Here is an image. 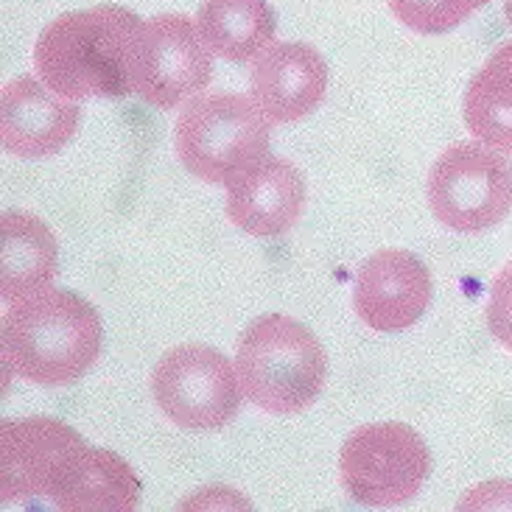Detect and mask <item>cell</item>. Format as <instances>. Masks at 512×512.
Returning <instances> with one entry per match:
<instances>
[{"instance_id": "11", "label": "cell", "mask_w": 512, "mask_h": 512, "mask_svg": "<svg viewBox=\"0 0 512 512\" xmlns=\"http://www.w3.org/2000/svg\"><path fill=\"white\" fill-rule=\"evenodd\" d=\"M305 208V177L289 160L263 154L227 182V219L255 238L286 236Z\"/></svg>"}, {"instance_id": "6", "label": "cell", "mask_w": 512, "mask_h": 512, "mask_svg": "<svg viewBox=\"0 0 512 512\" xmlns=\"http://www.w3.org/2000/svg\"><path fill=\"white\" fill-rule=\"evenodd\" d=\"M431 473L426 440L406 423H370L342 445V487L361 507H401L420 493Z\"/></svg>"}, {"instance_id": "20", "label": "cell", "mask_w": 512, "mask_h": 512, "mask_svg": "<svg viewBox=\"0 0 512 512\" xmlns=\"http://www.w3.org/2000/svg\"><path fill=\"white\" fill-rule=\"evenodd\" d=\"M459 510H512L510 479H490L487 485L473 487L459 501Z\"/></svg>"}, {"instance_id": "9", "label": "cell", "mask_w": 512, "mask_h": 512, "mask_svg": "<svg viewBox=\"0 0 512 512\" xmlns=\"http://www.w3.org/2000/svg\"><path fill=\"white\" fill-rule=\"evenodd\" d=\"M208 42L185 14H157L140 28L135 96L157 110H174L199 96L213 79Z\"/></svg>"}, {"instance_id": "8", "label": "cell", "mask_w": 512, "mask_h": 512, "mask_svg": "<svg viewBox=\"0 0 512 512\" xmlns=\"http://www.w3.org/2000/svg\"><path fill=\"white\" fill-rule=\"evenodd\" d=\"M90 445L56 417H17L0 426V499H54Z\"/></svg>"}, {"instance_id": "14", "label": "cell", "mask_w": 512, "mask_h": 512, "mask_svg": "<svg viewBox=\"0 0 512 512\" xmlns=\"http://www.w3.org/2000/svg\"><path fill=\"white\" fill-rule=\"evenodd\" d=\"M0 294L6 303H20L40 294L56 277V238L40 216L6 210L0 216Z\"/></svg>"}, {"instance_id": "18", "label": "cell", "mask_w": 512, "mask_h": 512, "mask_svg": "<svg viewBox=\"0 0 512 512\" xmlns=\"http://www.w3.org/2000/svg\"><path fill=\"white\" fill-rule=\"evenodd\" d=\"M389 12L417 34H448L490 0H387Z\"/></svg>"}, {"instance_id": "16", "label": "cell", "mask_w": 512, "mask_h": 512, "mask_svg": "<svg viewBox=\"0 0 512 512\" xmlns=\"http://www.w3.org/2000/svg\"><path fill=\"white\" fill-rule=\"evenodd\" d=\"M51 501L65 512H129L138 507L140 479L118 454L87 448L79 468Z\"/></svg>"}, {"instance_id": "17", "label": "cell", "mask_w": 512, "mask_h": 512, "mask_svg": "<svg viewBox=\"0 0 512 512\" xmlns=\"http://www.w3.org/2000/svg\"><path fill=\"white\" fill-rule=\"evenodd\" d=\"M462 112L473 138L512 154V42H504L473 76Z\"/></svg>"}, {"instance_id": "21", "label": "cell", "mask_w": 512, "mask_h": 512, "mask_svg": "<svg viewBox=\"0 0 512 512\" xmlns=\"http://www.w3.org/2000/svg\"><path fill=\"white\" fill-rule=\"evenodd\" d=\"M504 12H507V20H510L512 26V0H504Z\"/></svg>"}, {"instance_id": "12", "label": "cell", "mask_w": 512, "mask_h": 512, "mask_svg": "<svg viewBox=\"0 0 512 512\" xmlns=\"http://www.w3.org/2000/svg\"><path fill=\"white\" fill-rule=\"evenodd\" d=\"M82 124V107L51 93L40 79L17 76L3 84L0 126L3 149L14 157L40 160L62 152Z\"/></svg>"}, {"instance_id": "5", "label": "cell", "mask_w": 512, "mask_h": 512, "mask_svg": "<svg viewBox=\"0 0 512 512\" xmlns=\"http://www.w3.org/2000/svg\"><path fill=\"white\" fill-rule=\"evenodd\" d=\"M426 191L437 222L473 236L512 210V163L482 140H459L434 160Z\"/></svg>"}, {"instance_id": "1", "label": "cell", "mask_w": 512, "mask_h": 512, "mask_svg": "<svg viewBox=\"0 0 512 512\" xmlns=\"http://www.w3.org/2000/svg\"><path fill=\"white\" fill-rule=\"evenodd\" d=\"M140 28L138 14L112 3L59 14L34 45L37 79L70 101L132 96Z\"/></svg>"}, {"instance_id": "7", "label": "cell", "mask_w": 512, "mask_h": 512, "mask_svg": "<svg viewBox=\"0 0 512 512\" xmlns=\"http://www.w3.org/2000/svg\"><path fill=\"white\" fill-rule=\"evenodd\" d=\"M160 412L188 431H219L241 409V381L230 359L208 345H177L152 370Z\"/></svg>"}, {"instance_id": "13", "label": "cell", "mask_w": 512, "mask_h": 512, "mask_svg": "<svg viewBox=\"0 0 512 512\" xmlns=\"http://www.w3.org/2000/svg\"><path fill=\"white\" fill-rule=\"evenodd\" d=\"M328 90V65L305 42H272L255 56L250 96L272 124H294L317 110Z\"/></svg>"}, {"instance_id": "4", "label": "cell", "mask_w": 512, "mask_h": 512, "mask_svg": "<svg viewBox=\"0 0 512 512\" xmlns=\"http://www.w3.org/2000/svg\"><path fill=\"white\" fill-rule=\"evenodd\" d=\"M272 121L252 96L210 93L188 98L174 126L180 163L202 182L227 185L233 174L269 154Z\"/></svg>"}, {"instance_id": "19", "label": "cell", "mask_w": 512, "mask_h": 512, "mask_svg": "<svg viewBox=\"0 0 512 512\" xmlns=\"http://www.w3.org/2000/svg\"><path fill=\"white\" fill-rule=\"evenodd\" d=\"M487 328L499 339L501 347L512 350V261L493 280L487 300Z\"/></svg>"}, {"instance_id": "15", "label": "cell", "mask_w": 512, "mask_h": 512, "mask_svg": "<svg viewBox=\"0 0 512 512\" xmlns=\"http://www.w3.org/2000/svg\"><path fill=\"white\" fill-rule=\"evenodd\" d=\"M196 28L213 54L244 65L272 45L277 20L266 0H205Z\"/></svg>"}, {"instance_id": "2", "label": "cell", "mask_w": 512, "mask_h": 512, "mask_svg": "<svg viewBox=\"0 0 512 512\" xmlns=\"http://www.w3.org/2000/svg\"><path fill=\"white\" fill-rule=\"evenodd\" d=\"M104 325L96 305L76 291L45 289L3 317V359L14 375L40 387L76 384L101 356Z\"/></svg>"}, {"instance_id": "10", "label": "cell", "mask_w": 512, "mask_h": 512, "mask_svg": "<svg viewBox=\"0 0 512 512\" xmlns=\"http://www.w3.org/2000/svg\"><path fill=\"white\" fill-rule=\"evenodd\" d=\"M434 294L426 263L409 250H381L359 266L353 305L367 328L398 333L426 314Z\"/></svg>"}, {"instance_id": "3", "label": "cell", "mask_w": 512, "mask_h": 512, "mask_svg": "<svg viewBox=\"0 0 512 512\" xmlns=\"http://www.w3.org/2000/svg\"><path fill=\"white\" fill-rule=\"evenodd\" d=\"M236 370L244 395L269 415H300L328 381V353L308 325L266 314L238 336Z\"/></svg>"}]
</instances>
